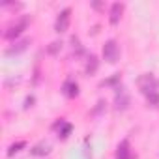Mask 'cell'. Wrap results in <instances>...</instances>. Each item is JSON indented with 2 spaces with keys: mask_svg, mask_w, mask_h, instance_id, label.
Wrapping results in <instances>:
<instances>
[{
  "mask_svg": "<svg viewBox=\"0 0 159 159\" xmlns=\"http://www.w3.org/2000/svg\"><path fill=\"white\" fill-rule=\"evenodd\" d=\"M103 58L107 62H116L118 60V45H116L114 39L105 41V45H103Z\"/></svg>",
  "mask_w": 159,
  "mask_h": 159,
  "instance_id": "cell-2",
  "label": "cell"
},
{
  "mask_svg": "<svg viewBox=\"0 0 159 159\" xmlns=\"http://www.w3.org/2000/svg\"><path fill=\"white\" fill-rule=\"evenodd\" d=\"M47 152H49V144H47V142H41V144L34 146L30 153H32V155H45Z\"/></svg>",
  "mask_w": 159,
  "mask_h": 159,
  "instance_id": "cell-9",
  "label": "cell"
},
{
  "mask_svg": "<svg viewBox=\"0 0 159 159\" xmlns=\"http://www.w3.org/2000/svg\"><path fill=\"white\" fill-rule=\"evenodd\" d=\"M26 45H28V39H21V41L13 43V47H11V49H8L6 52H8V54H11V52H19V51H23Z\"/></svg>",
  "mask_w": 159,
  "mask_h": 159,
  "instance_id": "cell-11",
  "label": "cell"
},
{
  "mask_svg": "<svg viewBox=\"0 0 159 159\" xmlns=\"http://www.w3.org/2000/svg\"><path fill=\"white\" fill-rule=\"evenodd\" d=\"M122 11H124V4H120V2H114L112 6H111V11H109V19H111V23L112 25H116L118 21H120V15H122Z\"/></svg>",
  "mask_w": 159,
  "mask_h": 159,
  "instance_id": "cell-5",
  "label": "cell"
},
{
  "mask_svg": "<svg viewBox=\"0 0 159 159\" xmlns=\"http://www.w3.org/2000/svg\"><path fill=\"white\" fill-rule=\"evenodd\" d=\"M26 146V142L25 140H17V142H13L10 148H8V155H13V153H17V152H21L23 148Z\"/></svg>",
  "mask_w": 159,
  "mask_h": 159,
  "instance_id": "cell-10",
  "label": "cell"
},
{
  "mask_svg": "<svg viewBox=\"0 0 159 159\" xmlns=\"http://www.w3.org/2000/svg\"><path fill=\"white\" fill-rule=\"evenodd\" d=\"M116 159H131V150H129V142H127V140H122V142L118 144Z\"/></svg>",
  "mask_w": 159,
  "mask_h": 159,
  "instance_id": "cell-6",
  "label": "cell"
},
{
  "mask_svg": "<svg viewBox=\"0 0 159 159\" xmlns=\"http://www.w3.org/2000/svg\"><path fill=\"white\" fill-rule=\"evenodd\" d=\"M64 94L69 96V98H75V96L79 94V84L73 83V81H67V83L64 84Z\"/></svg>",
  "mask_w": 159,
  "mask_h": 159,
  "instance_id": "cell-8",
  "label": "cell"
},
{
  "mask_svg": "<svg viewBox=\"0 0 159 159\" xmlns=\"http://www.w3.org/2000/svg\"><path fill=\"white\" fill-rule=\"evenodd\" d=\"M69 15H71V10H69V8H66V10H62V11L58 13V17H56V25H54L56 32H64V30H67V26H69Z\"/></svg>",
  "mask_w": 159,
  "mask_h": 159,
  "instance_id": "cell-3",
  "label": "cell"
},
{
  "mask_svg": "<svg viewBox=\"0 0 159 159\" xmlns=\"http://www.w3.org/2000/svg\"><path fill=\"white\" fill-rule=\"evenodd\" d=\"M146 98H148V101H150L152 105H159V94H157V92H153V94H148Z\"/></svg>",
  "mask_w": 159,
  "mask_h": 159,
  "instance_id": "cell-14",
  "label": "cell"
},
{
  "mask_svg": "<svg viewBox=\"0 0 159 159\" xmlns=\"http://www.w3.org/2000/svg\"><path fill=\"white\" fill-rule=\"evenodd\" d=\"M62 47V41H52L51 45H49V49H47V52H51V54H54V52H58V49Z\"/></svg>",
  "mask_w": 159,
  "mask_h": 159,
  "instance_id": "cell-13",
  "label": "cell"
},
{
  "mask_svg": "<svg viewBox=\"0 0 159 159\" xmlns=\"http://www.w3.org/2000/svg\"><path fill=\"white\" fill-rule=\"evenodd\" d=\"M26 25H28V17H21L19 21H15V23H11L8 28H6V32H4V38H8V39H13V38H17L25 28H26Z\"/></svg>",
  "mask_w": 159,
  "mask_h": 159,
  "instance_id": "cell-1",
  "label": "cell"
},
{
  "mask_svg": "<svg viewBox=\"0 0 159 159\" xmlns=\"http://www.w3.org/2000/svg\"><path fill=\"white\" fill-rule=\"evenodd\" d=\"M139 86H140V90L148 96V94H153L155 92V81H153V77L152 75H144V77H140L139 79Z\"/></svg>",
  "mask_w": 159,
  "mask_h": 159,
  "instance_id": "cell-4",
  "label": "cell"
},
{
  "mask_svg": "<svg viewBox=\"0 0 159 159\" xmlns=\"http://www.w3.org/2000/svg\"><path fill=\"white\" fill-rule=\"evenodd\" d=\"M96 67H98V60H96V56H90V62H88V66H86V71H88V73H94Z\"/></svg>",
  "mask_w": 159,
  "mask_h": 159,
  "instance_id": "cell-12",
  "label": "cell"
},
{
  "mask_svg": "<svg viewBox=\"0 0 159 159\" xmlns=\"http://www.w3.org/2000/svg\"><path fill=\"white\" fill-rule=\"evenodd\" d=\"M54 129H58L60 137H62V139H66V137L71 133V129H73V127H71V124H66L64 120H60V122H56V124H54Z\"/></svg>",
  "mask_w": 159,
  "mask_h": 159,
  "instance_id": "cell-7",
  "label": "cell"
}]
</instances>
